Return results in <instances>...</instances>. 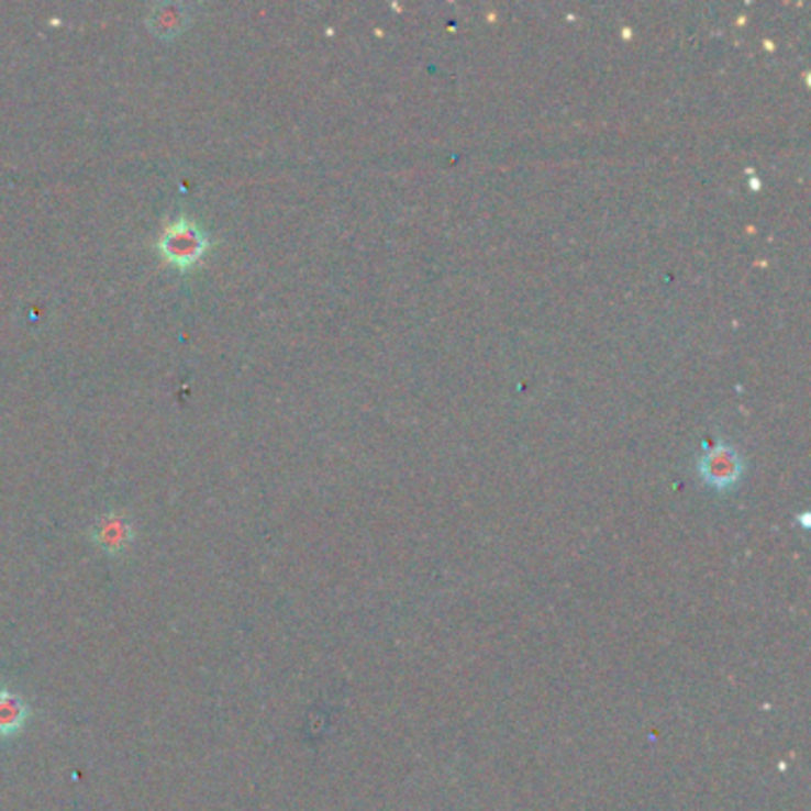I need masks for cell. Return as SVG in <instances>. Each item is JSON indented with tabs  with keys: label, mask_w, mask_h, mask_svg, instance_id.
Segmentation results:
<instances>
[{
	"label": "cell",
	"mask_w": 811,
	"mask_h": 811,
	"mask_svg": "<svg viewBox=\"0 0 811 811\" xmlns=\"http://www.w3.org/2000/svg\"><path fill=\"white\" fill-rule=\"evenodd\" d=\"M29 719V707L20 695L0 690V735L8 737L20 733Z\"/></svg>",
	"instance_id": "277c9868"
},
{
	"label": "cell",
	"mask_w": 811,
	"mask_h": 811,
	"mask_svg": "<svg viewBox=\"0 0 811 811\" xmlns=\"http://www.w3.org/2000/svg\"><path fill=\"white\" fill-rule=\"evenodd\" d=\"M148 24H151V29L155 34H160L165 38L177 36L181 29L188 24V8L165 3V5L153 10Z\"/></svg>",
	"instance_id": "5b68a950"
},
{
	"label": "cell",
	"mask_w": 811,
	"mask_h": 811,
	"mask_svg": "<svg viewBox=\"0 0 811 811\" xmlns=\"http://www.w3.org/2000/svg\"><path fill=\"white\" fill-rule=\"evenodd\" d=\"M163 257L167 259L169 265L179 267V269H188L200 263V257L205 255L208 251V236L188 220L174 222L165 229V234L157 243Z\"/></svg>",
	"instance_id": "6da1fadb"
},
{
	"label": "cell",
	"mask_w": 811,
	"mask_h": 811,
	"mask_svg": "<svg viewBox=\"0 0 811 811\" xmlns=\"http://www.w3.org/2000/svg\"><path fill=\"white\" fill-rule=\"evenodd\" d=\"M700 476L707 486L716 490L733 488L743 476V459L731 445H716L700 459Z\"/></svg>",
	"instance_id": "7a4b0ae2"
},
{
	"label": "cell",
	"mask_w": 811,
	"mask_h": 811,
	"mask_svg": "<svg viewBox=\"0 0 811 811\" xmlns=\"http://www.w3.org/2000/svg\"><path fill=\"white\" fill-rule=\"evenodd\" d=\"M132 541V524L120 514H110L98 521L96 529V543L108 549L110 555H120L122 549Z\"/></svg>",
	"instance_id": "3957f363"
}]
</instances>
